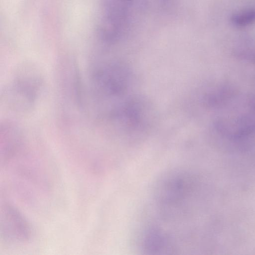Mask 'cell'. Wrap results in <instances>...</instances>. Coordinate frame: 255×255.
<instances>
[{"mask_svg":"<svg viewBox=\"0 0 255 255\" xmlns=\"http://www.w3.org/2000/svg\"><path fill=\"white\" fill-rule=\"evenodd\" d=\"M42 86L39 69L32 64H23L5 88L2 97L4 105L18 112L31 110L40 95Z\"/></svg>","mask_w":255,"mask_h":255,"instance_id":"1","label":"cell"},{"mask_svg":"<svg viewBox=\"0 0 255 255\" xmlns=\"http://www.w3.org/2000/svg\"><path fill=\"white\" fill-rule=\"evenodd\" d=\"M133 0H106L100 25L99 36L106 43L120 38L131 16Z\"/></svg>","mask_w":255,"mask_h":255,"instance_id":"2","label":"cell"},{"mask_svg":"<svg viewBox=\"0 0 255 255\" xmlns=\"http://www.w3.org/2000/svg\"><path fill=\"white\" fill-rule=\"evenodd\" d=\"M14 216H15V213H14ZM14 216V217H15ZM13 220H14V218L13 219ZM14 224H15V222H14V223H13V225H14Z\"/></svg>","mask_w":255,"mask_h":255,"instance_id":"3","label":"cell"}]
</instances>
